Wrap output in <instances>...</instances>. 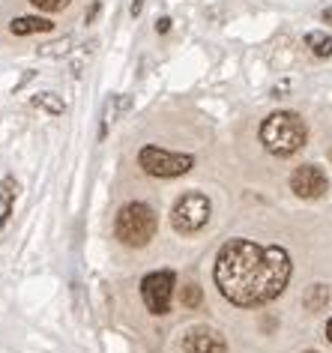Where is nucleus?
Here are the masks:
<instances>
[{"mask_svg": "<svg viewBox=\"0 0 332 353\" xmlns=\"http://www.w3.org/2000/svg\"><path fill=\"white\" fill-rule=\"evenodd\" d=\"M144 10V0H132V15H141Z\"/></svg>", "mask_w": 332, "mask_h": 353, "instance_id": "nucleus-20", "label": "nucleus"}, {"mask_svg": "<svg viewBox=\"0 0 332 353\" xmlns=\"http://www.w3.org/2000/svg\"><path fill=\"white\" fill-rule=\"evenodd\" d=\"M15 195H19V183H15V176H3V180H0V225H6V219H10Z\"/></svg>", "mask_w": 332, "mask_h": 353, "instance_id": "nucleus-10", "label": "nucleus"}, {"mask_svg": "<svg viewBox=\"0 0 332 353\" xmlns=\"http://www.w3.org/2000/svg\"><path fill=\"white\" fill-rule=\"evenodd\" d=\"M75 46V39L72 37H63V39H57V42H48V46H42L39 48V57H63L69 54V48Z\"/></svg>", "mask_w": 332, "mask_h": 353, "instance_id": "nucleus-14", "label": "nucleus"}, {"mask_svg": "<svg viewBox=\"0 0 332 353\" xmlns=\"http://www.w3.org/2000/svg\"><path fill=\"white\" fill-rule=\"evenodd\" d=\"M323 21H332V10H323Z\"/></svg>", "mask_w": 332, "mask_h": 353, "instance_id": "nucleus-22", "label": "nucleus"}, {"mask_svg": "<svg viewBox=\"0 0 332 353\" xmlns=\"http://www.w3.org/2000/svg\"><path fill=\"white\" fill-rule=\"evenodd\" d=\"M177 288V276L171 270H156L141 281V296L150 314H168L171 312V296Z\"/></svg>", "mask_w": 332, "mask_h": 353, "instance_id": "nucleus-6", "label": "nucleus"}, {"mask_svg": "<svg viewBox=\"0 0 332 353\" xmlns=\"http://www.w3.org/2000/svg\"><path fill=\"white\" fill-rule=\"evenodd\" d=\"M37 10H42V12H60V10H66L69 6V0H30Z\"/></svg>", "mask_w": 332, "mask_h": 353, "instance_id": "nucleus-17", "label": "nucleus"}, {"mask_svg": "<svg viewBox=\"0 0 332 353\" xmlns=\"http://www.w3.org/2000/svg\"><path fill=\"white\" fill-rule=\"evenodd\" d=\"M305 46H309L311 54H318V57H329L332 54V37L329 33H323V30L305 33Z\"/></svg>", "mask_w": 332, "mask_h": 353, "instance_id": "nucleus-11", "label": "nucleus"}, {"mask_svg": "<svg viewBox=\"0 0 332 353\" xmlns=\"http://www.w3.org/2000/svg\"><path fill=\"white\" fill-rule=\"evenodd\" d=\"M183 350L186 353H228L222 332H216L213 326H191L183 335Z\"/></svg>", "mask_w": 332, "mask_h": 353, "instance_id": "nucleus-8", "label": "nucleus"}, {"mask_svg": "<svg viewBox=\"0 0 332 353\" xmlns=\"http://www.w3.org/2000/svg\"><path fill=\"white\" fill-rule=\"evenodd\" d=\"M96 15H99V0H93V3H90V10H87V12H84V21H87V24H90V21L96 19Z\"/></svg>", "mask_w": 332, "mask_h": 353, "instance_id": "nucleus-18", "label": "nucleus"}, {"mask_svg": "<svg viewBox=\"0 0 332 353\" xmlns=\"http://www.w3.org/2000/svg\"><path fill=\"white\" fill-rule=\"evenodd\" d=\"M129 105H132V99H129V96H120V99H117V108H120V111H126V108H129ZM114 114H117V111H114V108H111V102H108V105H105V120H102V135H105V132H108V120H111V117H114Z\"/></svg>", "mask_w": 332, "mask_h": 353, "instance_id": "nucleus-16", "label": "nucleus"}, {"mask_svg": "<svg viewBox=\"0 0 332 353\" xmlns=\"http://www.w3.org/2000/svg\"><path fill=\"white\" fill-rule=\"evenodd\" d=\"M54 24L39 19V15H21V19H15L10 24V33L12 37H30V33H48Z\"/></svg>", "mask_w": 332, "mask_h": 353, "instance_id": "nucleus-9", "label": "nucleus"}, {"mask_svg": "<svg viewBox=\"0 0 332 353\" xmlns=\"http://www.w3.org/2000/svg\"><path fill=\"white\" fill-rule=\"evenodd\" d=\"M171 30V19H159L156 21V33H168Z\"/></svg>", "mask_w": 332, "mask_h": 353, "instance_id": "nucleus-19", "label": "nucleus"}, {"mask_svg": "<svg viewBox=\"0 0 332 353\" xmlns=\"http://www.w3.org/2000/svg\"><path fill=\"white\" fill-rule=\"evenodd\" d=\"M291 189H293L296 198L314 201V198H320L323 192L329 189V180H326V174H323L318 165H300L291 174Z\"/></svg>", "mask_w": 332, "mask_h": 353, "instance_id": "nucleus-7", "label": "nucleus"}, {"mask_svg": "<svg viewBox=\"0 0 332 353\" xmlns=\"http://www.w3.org/2000/svg\"><path fill=\"white\" fill-rule=\"evenodd\" d=\"M33 105L42 108V111H48V114H54V117H60V114L66 111V105H63V99H60L57 93H37L33 96Z\"/></svg>", "mask_w": 332, "mask_h": 353, "instance_id": "nucleus-13", "label": "nucleus"}, {"mask_svg": "<svg viewBox=\"0 0 332 353\" xmlns=\"http://www.w3.org/2000/svg\"><path fill=\"white\" fill-rule=\"evenodd\" d=\"M200 299H204V294H200V285H195V281H191V285L183 288L180 303L186 305V308H198V305H200Z\"/></svg>", "mask_w": 332, "mask_h": 353, "instance_id": "nucleus-15", "label": "nucleus"}, {"mask_svg": "<svg viewBox=\"0 0 332 353\" xmlns=\"http://www.w3.org/2000/svg\"><path fill=\"white\" fill-rule=\"evenodd\" d=\"M326 339L332 341V317H329V323H326Z\"/></svg>", "mask_w": 332, "mask_h": 353, "instance_id": "nucleus-21", "label": "nucleus"}, {"mask_svg": "<svg viewBox=\"0 0 332 353\" xmlns=\"http://www.w3.org/2000/svg\"><path fill=\"white\" fill-rule=\"evenodd\" d=\"M302 303H305L309 312H320V308H326V303H329V288L326 285H311L309 290H305Z\"/></svg>", "mask_w": 332, "mask_h": 353, "instance_id": "nucleus-12", "label": "nucleus"}, {"mask_svg": "<svg viewBox=\"0 0 332 353\" xmlns=\"http://www.w3.org/2000/svg\"><path fill=\"white\" fill-rule=\"evenodd\" d=\"M305 135H309L305 120L293 111H276L260 123V144L278 159L300 153L305 144Z\"/></svg>", "mask_w": 332, "mask_h": 353, "instance_id": "nucleus-2", "label": "nucleus"}, {"mask_svg": "<svg viewBox=\"0 0 332 353\" xmlns=\"http://www.w3.org/2000/svg\"><path fill=\"white\" fill-rule=\"evenodd\" d=\"M209 198L200 192H186L171 210V225L177 234H195L209 222Z\"/></svg>", "mask_w": 332, "mask_h": 353, "instance_id": "nucleus-4", "label": "nucleus"}, {"mask_svg": "<svg viewBox=\"0 0 332 353\" xmlns=\"http://www.w3.org/2000/svg\"><path fill=\"white\" fill-rule=\"evenodd\" d=\"M138 165H141L150 176H180V174L191 171L195 156L168 153V150H162V147H144L141 153H138Z\"/></svg>", "mask_w": 332, "mask_h": 353, "instance_id": "nucleus-5", "label": "nucleus"}, {"mask_svg": "<svg viewBox=\"0 0 332 353\" xmlns=\"http://www.w3.org/2000/svg\"><path fill=\"white\" fill-rule=\"evenodd\" d=\"M293 263L282 245H258L251 240H228L216 254V288L240 308L264 305L291 281Z\"/></svg>", "mask_w": 332, "mask_h": 353, "instance_id": "nucleus-1", "label": "nucleus"}, {"mask_svg": "<svg viewBox=\"0 0 332 353\" xmlns=\"http://www.w3.org/2000/svg\"><path fill=\"white\" fill-rule=\"evenodd\" d=\"M156 228H159V219H156L153 207L144 204V201H132V204H126L117 213L114 234L120 243L141 249V245H147L156 236Z\"/></svg>", "mask_w": 332, "mask_h": 353, "instance_id": "nucleus-3", "label": "nucleus"}]
</instances>
